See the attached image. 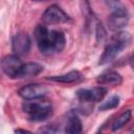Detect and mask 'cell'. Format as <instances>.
<instances>
[{
  "label": "cell",
  "mask_w": 134,
  "mask_h": 134,
  "mask_svg": "<svg viewBox=\"0 0 134 134\" xmlns=\"http://www.w3.org/2000/svg\"><path fill=\"white\" fill-rule=\"evenodd\" d=\"M35 38L40 51L45 54L60 52L64 49L66 44V39L62 31L48 30L44 25L37 26L35 30Z\"/></svg>",
  "instance_id": "1"
},
{
  "label": "cell",
  "mask_w": 134,
  "mask_h": 134,
  "mask_svg": "<svg viewBox=\"0 0 134 134\" xmlns=\"http://www.w3.org/2000/svg\"><path fill=\"white\" fill-rule=\"evenodd\" d=\"M131 35L127 31H117L111 38L109 44L105 47L104 52L102 53L98 64L104 65L113 61L122 50L131 43Z\"/></svg>",
  "instance_id": "2"
},
{
  "label": "cell",
  "mask_w": 134,
  "mask_h": 134,
  "mask_svg": "<svg viewBox=\"0 0 134 134\" xmlns=\"http://www.w3.org/2000/svg\"><path fill=\"white\" fill-rule=\"evenodd\" d=\"M22 109L26 114H28L29 119L32 121L45 120L52 114V108L48 102L25 100L22 105Z\"/></svg>",
  "instance_id": "3"
},
{
  "label": "cell",
  "mask_w": 134,
  "mask_h": 134,
  "mask_svg": "<svg viewBox=\"0 0 134 134\" xmlns=\"http://www.w3.org/2000/svg\"><path fill=\"white\" fill-rule=\"evenodd\" d=\"M48 91L49 89L47 86L40 83H31L20 88L18 94L25 100H34L45 96Z\"/></svg>",
  "instance_id": "4"
},
{
  "label": "cell",
  "mask_w": 134,
  "mask_h": 134,
  "mask_svg": "<svg viewBox=\"0 0 134 134\" xmlns=\"http://www.w3.org/2000/svg\"><path fill=\"white\" fill-rule=\"evenodd\" d=\"M23 62L21 59L15 54L6 55L1 59L0 61V67L2 71L12 79H18L19 73L21 71V68L23 66Z\"/></svg>",
  "instance_id": "5"
},
{
  "label": "cell",
  "mask_w": 134,
  "mask_h": 134,
  "mask_svg": "<svg viewBox=\"0 0 134 134\" xmlns=\"http://www.w3.org/2000/svg\"><path fill=\"white\" fill-rule=\"evenodd\" d=\"M42 21L45 24H60L70 21V17L59 5L53 4L45 9L42 15Z\"/></svg>",
  "instance_id": "6"
},
{
  "label": "cell",
  "mask_w": 134,
  "mask_h": 134,
  "mask_svg": "<svg viewBox=\"0 0 134 134\" xmlns=\"http://www.w3.org/2000/svg\"><path fill=\"white\" fill-rule=\"evenodd\" d=\"M113 13L108 19V25L111 30H119L125 27L129 22V13L127 8L118 4L113 8Z\"/></svg>",
  "instance_id": "7"
},
{
  "label": "cell",
  "mask_w": 134,
  "mask_h": 134,
  "mask_svg": "<svg viewBox=\"0 0 134 134\" xmlns=\"http://www.w3.org/2000/svg\"><path fill=\"white\" fill-rule=\"evenodd\" d=\"M107 93V89L98 86V87H93L89 89H79L76 91V97L81 102L89 103V102H99L104 98V96Z\"/></svg>",
  "instance_id": "8"
},
{
  "label": "cell",
  "mask_w": 134,
  "mask_h": 134,
  "mask_svg": "<svg viewBox=\"0 0 134 134\" xmlns=\"http://www.w3.org/2000/svg\"><path fill=\"white\" fill-rule=\"evenodd\" d=\"M30 46H31V41L26 32H18L13 38L12 47L15 55L17 57L27 54L30 50Z\"/></svg>",
  "instance_id": "9"
},
{
  "label": "cell",
  "mask_w": 134,
  "mask_h": 134,
  "mask_svg": "<svg viewBox=\"0 0 134 134\" xmlns=\"http://www.w3.org/2000/svg\"><path fill=\"white\" fill-rule=\"evenodd\" d=\"M43 71V66L35 63V62H29V63H25L23 64L21 71L19 73V77L18 79H28V77H32L36 76L38 74H40Z\"/></svg>",
  "instance_id": "10"
},
{
  "label": "cell",
  "mask_w": 134,
  "mask_h": 134,
  "mask_svg": "<svg viewBox=\"0 0 134 134\" xmlns=\"http://www.w3.org/2000/svg\"><path fill=\"white\" fill-rule=\"evenodd\" d=\"M96 82L106 85H120L122 83V77L116 71H106L97 76Z\"/></svg>",
  "instance_id": "11"
},
{
  "label": "cell",
  "mask_w": 134,
  "mask_h": 134,
  "mask_svg": "<svg viewBox=\"0 0 134 134\" xmlns=\"http://www.w3.org/2000/svg\"><path fill=\"white\" fill-rule=\"evenodd\" d=\"M82 74L80 71L77 70H71L67 73L64 74H60V75H54V76H50L47 77V80L53 81V82H59V83H65V84H69V83H74L76 81H79L81 79Z\"/></svg>",
  "instance_id": "12"
},
{
  "label": "cell",
  "mask_w": 134,
  "mask_h": 134,
  "mask_svg": "<svg viewBox=\"0 0 134 134\" xmlns=\"http://www.w3.org/2000/svg\"><path fill=\"white\" fill-rule=\"evenodd\" d=\"M83 131V125L77 116H70L65 126L66 134H81Z\"/></svg>",
  "instance_id": "13"
},
{
  "label": "cell",
  "mask_w": 134,
  "mask_h": 134,
  "mask_svg": "<svg viewBox=\"0 0 134 134\" xmlns=\"http://www.w3.org/2000/svg\"><path fill=\"white\" fill-rule=\"evenodd\" d=\"M131 117H132V112H131V110H126L125 112H122V113H121L120 115H118V116L114 119V121L112 122V125H111L112 131H117V130H119L120 128H122L126 124H128V122L130 121Z\"/></svg>",
  "instance_id": "14"
},
{
  "label": "cell",
  "mask_w": 134,
  "mask_h": 134,
  "mask_svg": "<svg viewBox=\"0 0 134 134\" xmlns=\"http://www.w3.org/2000/svg\"><path fill=\"white\" fill-rule=\"evenodd\" d=\"M119 105V97L117 95H113L111 96L109 99H107L105 103H103L99 106V110L100 111H107V110H111L116 108Z\"/></svg>",
  "instance_id": "15"
},
{
  "label": "cell",
  "mask_w": 134,
  "mask_h": 134,
  "mask_svg": "<svg viewBox=\"0 0 134 134\" xmlns=\"http://www.w3.org/2000/svg\"><path fill=\"white\" fill-rule=\"evenodd\" d=\"M95 32H96V40H97V42L98 43H102L105 40V38H106V30H105L104 26L100 23L97 24Z\"/></svg>",
  "instance_id": "16"
},
{
  "label": "cell",
  "mask_w": 134,
  "mask_h": 134,
  "mask_svg": "<svg viewBox=\"0 0 134 134\" xmlns=\"http://www.w3.org/2000/svg\"><path fill=\"white\" fill-rule=\"evenodd\" d=\"M58 131V129L53 126V125H47V126H44L42 127L39 132L40 134H55Z\"/></svg>",
  "instance_id": "17"
},
{
  "label": "cell",
  "mask_w": 134,
  "mask_h": 134,
  "mask_svg": "<svg viewBox=\"0 0 134 134\" xmlns=\"http://www.w3.org/2000/svg\"><path fill=\"white\" fill-rule=\"evenodd\" d=\"M15 133H16V134H34V133H31L30 131L24 130V129H18V130L15 131Z\"/></svg>",
  "instance_id": "18"
},
{
  "label": "cell",
  "mask_w": 134,
  "mask_h": 134,
  "mask_svg": "<svg viewBox=\"0 0 134 134\" xmlns=\"http://www.w3.org/2000/svg\"><path fill=\"white\" fill-rule=\"evenodd\" d=\"M96 134H102V133H96Z\"/></svg>",
  "instance_id": "19"
}]
</instances>
